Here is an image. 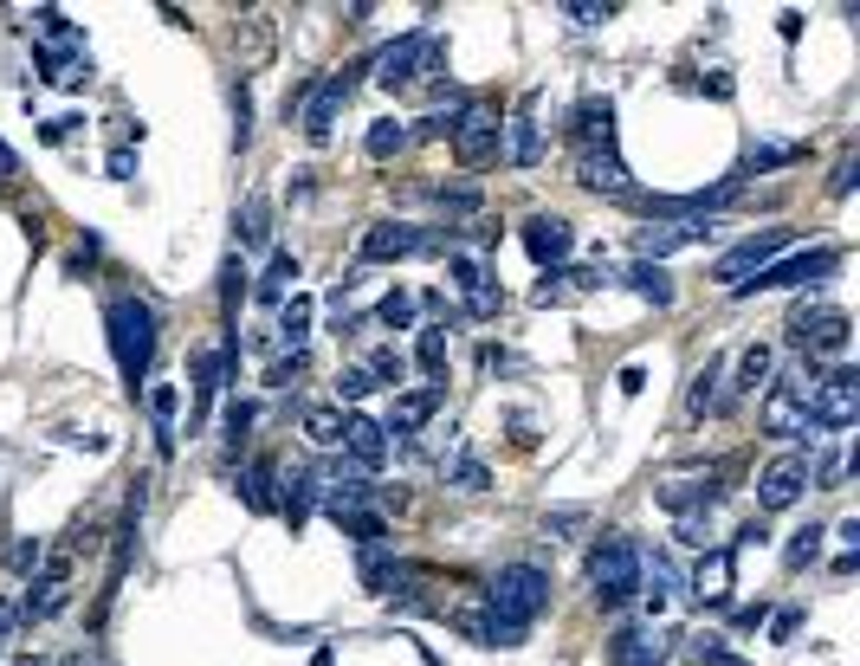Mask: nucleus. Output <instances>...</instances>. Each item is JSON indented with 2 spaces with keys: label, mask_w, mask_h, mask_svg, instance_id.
Returning <instances> with one entry per match:
<instances>
[{
  "label": "nucleus",
  "mask_w": 860,
  "mask_h": 666,
  "mask_svg": "<svg viewBox=\"0 0 860 666\" xmlns=\"http://www.w3.org/2000/svg\"><path fill=\"white\" fill-rule=\"evenodd\" d=\"M233 492H240L246 512H279V466H272V459H246Z\"/></svg>",
  "instance_id": "5701e85b"
},
{
  "label": "nucleus",
  "mask_w": 860,
  "mask_h": 666,
  "mask_svg": "<svg viewBox=\"0 0 860 666\" xmlns=\"http://www.w3.org/2000/svg\"><path fill=\"white\" fill-rule=\"evenodd\" d=\"M104 168H111L117 182H130V175H137V155H130V149H111V162H104Z\"/></svg>",
  "instance_id": "052dcab7"
},
{
  "label": "nucleus",
  "mask_w": 860,
  "mask_h": 666,
  "mask_svg": "<svg viewBox=\"0 0 860 666\" xmlns=\"http://www.w3.org/2000/svg\"><path fill=\"white\" fill-rule=\"evenodd\" d=\"M860 421V375L855 370H828L822 382H809V428H855Z\"/></svg>",
  "instance_id": "39448f33"
},
{
  "label": "nucleus",
  "mask_w": 860,
  "mask_h": 666,
  "mask_svg": "<svg viewBox=\"0 0 860 666\" xmlns=\"http://www.w3.org/2000/svg\"><path fill=\"white\" fill-rule=\"evenodd\" d=\"M757 421H764V434H777V441L809 434V375H783V382H770Z\"/></svg>",
  "instance_id": "1a4fd4ad"
},
{
  "label": "nucleus",
  "mask_w": 860,
  "mask_h": 666,
  "mask_svg": "<svg viewBox=\"0 0 860 666\" xmlns=\"http://www.w3.org/2000/svg\"><path fill=\"white\" fill-rule=\"evenodd\" d=\"M233 143H240V149L253 143V97H246V84L233 91Z\"/></svg>",
  "instance_id": "8fccbe9b"
},
{
  "label": "nucleus",
  "mask_w": 860,
  "mask_h": 666,
  "mask_svg": "<svg viewBox=\"0 0 860 666\" xmlns=\"http://www.w3.org/2000/svg\"><path fill=\"white\" fill-rule=\"evenodd\" d=\"M104 324H111V357H117V370L130 375V388H137L149 375V363H155V311H149L143 297H111Z\"/></svg>",
  "instance_id": "f257e3e1"
},
{
  "label": "nucleus",
  "mask_w": 860,
  "mask_h": 666,
  "mask_svg": "<svg viewBox=\"0 0 860 666\" xmlns=\"http://www.w3.org/2000/svg\"><path fill=\"white\" fill-rule=\"evenodd\" d=\"M460 634H466L473 647H524V628L499 621L486 601H479V608H460Z\"/></svg>",
  "instance_id": "4be33fe9"
},
{
  "label": "nucleus",
  "mask_w": 860,
  "mask_h": 666,
  "mask_svg": "<svg viewBox=\"0 0 860 666\" xmlns=\"http://www.w3.org/2000/svg\"><path fill=\"white\" fill-rule=\"evenodd\" d=\"M428 46H433L428 26H421V33H408V39H395V46H382V52H375V78H382L388 91L415 84V78H421V59H428Z\"/></svg>",
  "instance_id": "f3484780"
},
{
  "label": "nucleus",
  "mask_w": 860,
  "mask_h": 666,
  "mask_svg": "<svg viewBox=\"0 0 860 666\" xmlns=\"http://www.w3.org/2000/svg\"><path fill=\"white\" fill-rule=\"evenodd\" d=\"M724 370H731V363H724V357H712L706 370L693 375V388H686V414H712V408H724V388H718V382H724Z\"/></svg>",
  "instance_id": "c756f323"
},
{
  "label": "nucleus",
  "mask_w": 860,
  "mask_h": 666,
  "mask_svg": "<svg viewBox=\"0 0 860 666\" xmlns=\"http://www.w3.org/2000/svg\"><path fill=\"white\" fill-rule=\"evenodd\" d=\"M240 246H272V201L266 195H246V208H240Z\"/></svg>",
  "instance_id": "2f4dec72"
},
{
  "label": "nucleus",
  "mask_w": 860,
  "mask_h": 666,
  "mask_svg": "<svg viewBox=\"0 0 860 666\" xmlns=\"http://www.w3.org/2000/svg\"><path fill=\"white\" fill-rule=\"evenodd\" d=\"M453 155H460L466 168L492 162V155H499V117H492V110H466L460 130H453Z\"/></svg>",
  "instance_id": "6ab92c4d"
},
{
  "label": "nucleus",
  "mask_w": 860,
  "mask_h": 666,
  "mask_svg": "<svg viewBox=\"0 0 860 666\" xmlns=\"http://www.w3.org/2000/svg\"><path fill=\"white\" fill-rule=\"evenodd\" d=\"M433 253V233L415 221H375L362 233V259H421Z\"/></svg>",
  "instance_id": "ddd939ff"
},
{
  "label": "nucleus",
  "mask_w": 860,
  "mask_h": 666,
  "mask_svg": "<svg viewBox=\"0 0 860 666\" xmlns=\"http://www.w3.org/2000/svg\"><path fill=\"white\" fill-rule=\"evenodd\" d=\"M576 143L582 149H615V104L608 97H589V104H576Z\"/></svg>",
  "instance_id": "a878e982"
},
{
  "label": "nucleus",
  "mask_w": 860,
  "mask_h": 666,
  "mask_svg": "<svg viewBox=\"0 0 860 666\" xmlns=\"http://www.w3.org/2000/svg\"><path fill=\"white\" fill-rule=\"evenodd\" d=\"M39 66H46V78H53V84H66V91H72V84H84V78H91V52H84V46H39Z\"/></svg>",
  "instance_id": "c85d7f7f"
},
{
  "label": "nucleus",
  "mask_w": 860,
  "mask_h": 666,
  "mask_svg": "<svg viewBox=\"0 0 860 666\" xmlns=\"http://www.w3.org/2000/svg\"><path fill=\"white\" fill-rule=\"evenodd\" d=\"M72 601V557H46L33 570V589L20 595V621H53Z\"/></svg>",
  "instance_id": "9b49d317"
},
{
  "label": "nucleus",
  "mask_w": 860,
  "mask_h": 666,
  "mask_svg": "<svg viewBox=\"0 0 860 666\" xmlns=\"http://www.w3.org/2000/svg\"><path fill=\"white\" fill-rule=\"evenodd\" d=\"M693 84H699V91H712V97H731V91H737V84H731V72H712V78H693Z\"/></svg>",
  "instance_id": "680f3d73"
},
{
  "label": "nucleus",
  "mask_w": 860,
  "mask_h": 666,
  "mask_svg": "<svg viewBox=\"0 0 860 666\" xmlns=\"http://www.w3.org/2000/svg\"><path fill=\"white\" fill-rule=\"evenodd\" d=\"M13 628H20V608H13V601H0V641H7Z\"/></svg>",
  "instance_id": "338daca9"
},
{
  "label": "nucleus",
  "mask_w": 860,
  "mask_h": 666,
  "mask_svg": "<svg viewBox=\"0 0 860 666\" xmlns=\"http://www.w3.org/2000/svg\"><path fill=\"white\" fill-rule=\"evenodd\" d=\"M362 375H369L375 388H395V395H402V375H408V357L382 343V350H369V363H362Z\"/></svg>",
  "instance_id": "c9c22d12"
},
{
  "label": "nucleus",
  "mask_w": 860,
  "mask_h": 666,
  "mask_svg": "<svg viewBox=\"0 0 860 666\" xmlns=\"http://www.w3.org/2000/svg\"><path fill=\"white\" fill-rule=\"evenodd\" d=\"M589 524V512H576V505H563V512H544V537H563V530H582Z\"/></svg>",
  "instance_id": "5fc2aeb1"
},
{
  "label": "nucleus",
  "mask_w": 860,
  "mask_h": 666,
  "mask_svg": "<svg viewBox=\"0 0 860 666\" xmlns=\"http://www.w3.org/2000/svg\"><path fill=\"white\" fill-rule=\"evenodd\" d=\"M486 608H492L499 621H511V628L531 634V621L550 608V576H544L537 563H504L499 576L486 583Z\"/></svg>",
  "instance_id": "f03ea898"
},
{
  "label": "nucleus",
  "mask_w": 860,
  "mask_h": 666,
  "mask_svg": "<svg viewBox=\"0 0 860 666\" xmlns=\"http://www.w3.org/2000/svg\"><path fill=\"white\" fill-rule=\"evenodd\" d=\"M608 661L615 666H666V641H660V628H615Z\"/></svg>",
  "instance_id": "412c9836"
},
{
  "label": "nucleus",
  "mask_w": 860,
  "mask_h": 666,
  "mask_svg": "<svg viewBox=\"0 0 860 666\" xmlns=\"http://www.w3.org/2000/svg\"><path fill=\"white\" fill-rule=\"evenodd\" d=\"M563 297H570L563 272H544V279H537V292H531V304H563Z\"/></svg>",
  "instance_id": "13d9d810"
},
{
  "label": "nucleus",
  "mask_w": 860,
  "mask_h": 666,
  "mask_svg": "<svg viewBox=\"0 0 860 666\" xmlns=\"http://www.w3.org/2000/svg\"><path fill=\"white\" fill-rule=\"evenodd\" d=\"M304 441L311 446H344V414H337V408H311V414H304Z\"/></svg>",
  "instance_id": "a19ab883"
},
{
  "label": "nucleus",
  "mask_w": 860,
  "mask_h": 666,
  "mask_svg": "<svg viewBox=\"0 0 860 666\" xmlns=\"http://www.w3.org/2000/svg\"><path fill=\"white\" fill-rule=\"evenodd\" d=\"M175 414H182V388H175V382H155V388H149V421H155L162 446L175 434Z\"/></svg>",
  "instance_id": "72a5a7b5"
},
{
  "label": "nucleus",
  "mask_w": 860,
  "mask_h": 666,
  "mask_svg": "<svg viewBox=\"0 0 860 666\" xmlns=\"http://www.w3.org/2000/svg\"><path fill=\"white\" fill-rule=\"evenodd\" d=\"M718 499H724V486H718L712 472H686V479H666V486H660V505L679 512V518H706Z\"/></svg>",
  "instance_id": "a211bd4d"
},
{
  "label": "nucleus",
  "mask_w": 860,
  "mask_h": 666,
  "mask_svg": "<svg viewBox=\"0 0 860 666\" xmlns=\"http://www.w3.org/2000/svg\"><path fill=\"white\" fill-rule=\"evenodd\" d=\"M693 654H699L706 666H751V661H737V654H731V647H724L718 634H706V641H693Z\"/></svg>",
  "instance_id": "603ef678"
},
{
  "label": "nucleus",
  "mask_w": 860,
  "mask_h": 666,
  "mask_svg": "<svg viewBox=\"0 0 860 666\" xmlns=\"http://www.w3.org/2000/svg\"><path fill=\"white\" fill-rule=\"evenodd\" d=\"M718 221H660V226H641L635 233V253H641L647 266H660L666 253H679V246H699V239H712Z\"/></svg>",
  "instance_id": "2eb2a0df"
},
{
  "label": "nucleus",
  "mask_w": 860,
  "mask_h": 666,
  "mask_svg": "<svg viewBox=\"0 0 860 666\" xmlns=\"http://www.w3.org/2000/svg\"><path fill=\"white\" fill-rule=\"evenodd\" d=\"M589 589H595V601H628V595L641 589V544L628 530L595 537V550H589Z\"/></svg>",
  "instance_id": "7ed1b4c3"
},
{
  "label": "nucleus",
  "mask_w": 860,
  "mask_h": 666,
  "mask_svg": "<svg viewBox=\"0 0 860 666\" xmlns=\"http://www.w3.org/2000/svg\"><path fill=\"white\" fill-rule=\"evenodd\" d=\"M357 72L362 66H344V72L311 84V97H304V110H298V124H304L311 143H330V130H337V117H344V104H350V91H357Z\"/></svg>",
  "instance_id": "0eeeda50"
},
{
  "label": "nucleus",
  "mask_w": 860,
  "mask_h": 666,
  "mask_svg": "<svg viewBox=\"0 0 860 666\" xmlns=\"http://www.w3.org/2000/svg\"><path fill=\"white\" fill-rule=\"evenodd\" d=\"M693 595L699 601H731V550H706L699 557V570H693Z\"/></svg>",
  "instance_id": "cd10ccee"
},
{
  "label": "nucleus",
  "mask_w": 860,
  "mask_h": 666,
  "mask_svg": "<svg viewBox=\"0 0 860 666\" xmlns=\"http://www.w3.org/2000/svg\"><path fill=\"white\" fill-rule=\"evenodd\" d=\"M311 505H317V466H291V472H279V512L291 518V530L311 518Z\"/></svg>",
  "instance_id": "b1692460"
},
{
  "label": "nucleus",
  "mask_w": 860,
  "mask_h": 666,
  "mask_svg": "<svg viewBox=\"0 0 860 666\" xmlns=\"http://www.w3.org/2000/svg\"><path fill=\"white\" fill-rule=\"evenodd\" d=\"M440 466H446V479H453L460 492H486V486H492V472H486V466H479L473 453H446Z\"/></svg>",
  "instance_id": "ea45409f"
},
{
  "label": "nucleus",
  "mask_w": 860,
  "mask_h": 666,
  "mask_svg": "<svg viewBox=\"0 0 860 666\" xmlns=\"http://www.w3.org/2000/svg\"><path fill=\"white\" fill-rule=\"evenodd\" d=\"M246 428H253V401H226V408H220V434H226V446L246 441Z\"/></svg>",
  "instance_id": "49530a36"
},
{
  "label": "nucleus",
  "mask_w": 860,
  "mask_h": 666,
  "mask_svg": "<svg viewBox=\"0 0 860 666\" xmlns=\"http://www.w3.org/2000/svg\"><path fill=\"white\" fill-rule=\"evenodd\" d=\"M795 628H802V608H783V615H777V621H770V641H789V634H795Z\"/></svg>",
  "instance_id": "bf43d9fd"
},
{
  "label": "nucleus",
  "mask_w": 860,
  "mask_h": 666,
  "mask_svg": "<svg viewBox=\"0 0 860 666\" xmlns=\"http://www.w3.org/2000/svg\"><path fill=\"white\" fill-rule=\"evenodd\" d=\"M446 272H453V285H460V292H479V285H492V279H486V266H479L473 253H446Z\"/></svg>",
  "instance_id": "c03bdc74"
},
{
  "label": "nucleus",
  "mask_w": 860,
  "mask_h": 666,
  "mask_svg": "<svg viewBox=\"0 0 860 666\" xmlns=\"http://www.w3.org/2000/svg\"><path fill=\"white\" fill-rule=\"evenodd\" d=\"M240 292H246V266H240V253H233V259H226V272H220V304L233 311V304H240Z\"/></svg>",
  "instance_id": "3c124183"
},
{
  "label": "nucleus",
  "mask_w": 860,
  "mask_h": 666,
  "mask_svg": "<svg viewBox=\"0 0 860 666\" xmlns=\"http://www.w3.org/2000/svg\"><path fill=\"white\" fill-rule=\"evenodd\" d=\"M647 388V370L641 363H628V370H621V395H641Z\"/></svg>",
  "instance_id": "69168bd1"
},
{
  "label": "nucleus",
  "mask_w": 860,
  "mask_h": 666,
  "mask_svg": "<svg viewBox=\"0 0 860 666\" xmlns=\"http://www.w3.org/2000/svg\"><path fill=\"white\" fill-rule=\"evenodd\" d=\"M362 149H369V162H388V155H402V149H408V124H395V117H382V124H369V137H362Z\"/></svg>",
  "instance_id": "f704fd0d"
},
{
  "label": "nucleus",
  "mask_w": 860,
  "mask_h": 666,
  "mask_svg": "<svg viewBox=\"0 0 860 666\" xmlns=\"http://www.w3.org/2000/svg\"><path fill=\"white\" fill-rule=\"evenodd\" d=\"M518 239H524V253H531L537 266H550V272L576 253V226L563 221V214H531V221L518 226Z\"/></svg>",
  "instance_id": "4468645a"
},
{
  "label": "nucleus",
  "mask_w": 860,
  "mask_h": 666,
  "mask_svg": "<svg viewBox=\"0 0 860 666\" xmlns=\"http://www.w3.org/2000/svg\"><path fill=\"white\" fill-rule=\"evenodd\" d=\"M337 530H344V537H357L362 550H382V544H388V524H382V512H344V518H337Z\"/></svg>",
  "instance_id": "4c0bfd02"
},
{
  "label": "nucleus",
  "mask_w": 860,
  "mask_h": 666,
  "mask_svg": "<svg viewBox=\"0 0 860 666\" xmlns=\"http://www.w3.org/2000/svg\"><path fill=\"white\" fill-rule=\"evenodd\" d=\"M291 279H298V259H291L286 246H279V253L266 259V279H259V297H266V304H286Z\"/></svg>",
  "instance_id": "e433bc0d"
},
{
  "label": "nucleus",
  "mask_w": 860,
  "mask_h": 666,
  "mask_svg": "<svg viewBox=\"0 0 860 666\" xmlns=\"http://www.w3.org/2000/svg\"><path fill=\"white\" fill-rule=\"evenodd\" d=\"M415 363H421L433 382H446V330H421V337H415Z\"/></svg>",
  "instance_id": "79ce46f5"
},
{
  "label": "nucleus",
  "mask_w": 860,
  "mask_h": 666,
  "mask_svg": "<svg viewBox=\"0 0 860 666\" xmlns=\"http://www.w3.org/2000/svg\"><path fill=\"white\" fill-rule=\"evenodd\" d=\"M311 297H286V311H279V343H291V350H304V337H311Z\"/></svg>",
  "instance_id": "58836bf2"
},
{
  "label": "nucleus",
  "mask_w": 860,
  "mask_h": 666,
  "mask_svg": "<svg viewBox=\"0 0 860 666\" xmlns=\"http://www.w3.org/2000/svg\"><path fill=\"white\" fill-rule=\"evenodd\" d=\"M835 266H841V253H835V246H815V253H789V259H777V266H764L757 279H737V285H731V297L783 292V285H815V279H828Z\"/></svg>",
  "instance_id": "423d86ee"
},
{
  "label": "nucleus",
  "mask_w": 860,
  "mask_h": 666,
  "mask_svg": "<svg viewBox=\"0 0 860 666\" xmlns=\"http://www.w3.org/2000/svg\"><path fill=\"white\" fill-rule=\"evenodd\" d=\"M499 304H504L499 285H479V292H466V311H473V317H499Z\"/></svg>",
  "instance_id": "6e6d98bb"
},
{
  "label": "nucleus",
  "mask_w": 860,
  "mask_h": 666,
  "mask_svg": "<svg viewBox=\"0 0 860 666\" xmlns=\"http://www.w3.org/2000/svg\"><path fill=\"white\" fill-rule=\"evenodd\" d=\"M628 292L635 297H647V304H660V311H666V304H673V279H666V266H635V272H628Z\"/></svg>",
  "instance_id": "473e14b6"
},
{
  "label": "nucleus",
  "mask_w": 860,
  "mask_h": 666,
  "mask_svg": "<svg viewBox=\"0 0 860 666\" xmlns=\"http://www.w3.org/2000/svg\"><path fill=\"white\" fill-rule=\"evenodd\" d=\"M440 401H446V382H428V388H402V395H395V408H388V421H382V434H388V453L415 446V428H428Z\"/></svg>",
  "instance_id": "9d476101"
},
{
  "label": "nucleus",
  "mask_w": 860,
  "mask_h": 666,
  "mask_svg": "<svg viewBox=\"0 0 860 666\" xmlns=\"http://www.w3.org/2000/svg\"><path fill=\"white\" fill-rule=\"evenodd\" d=\"M789 343L809 350V357H848L855 324H848L841 304H795V311H789Z\"/></svg>",
  "instance_id": "20e7f679"
},
{
  "label": "nucleus",
  "mask_w": 860,
  "mask_h": 666,
  "mask_svg": "<svg viewBox=\"0 0 860 666\" xmlns=\"http://www.w3.org/2000/svg\"><path fill=\"white\" fill-rule=\"evenodd\" d=\"M291 375H304V350H291V357H279V363L266 370V382H272V388H291Z\"/></svg>",
  "instance_id": "4d7b16f0"
},
{
  "label": "nucleus",
  "mask_w": 860,
  "mask_h": 666,
  "mask_svg": "<svg viewBox=\"0 0 860 666\" xmlns=\"http://www.w3.org/2000/svg\"><path fill=\"white\" fill-rule=\"evenodd\" d=\"M835 195H855V155H841V168H835Z\"/></svg>",
  "instance_id": "0e129e2a"
},
{
  "label": "nucleus",
  "mask_w": 860,
  "mask_h": 666,
  "mask_svg": "<svg viewBox=\"0 0 860 666\" xmlns=\"http://www.w3.org/2000/svg\"><path fill=\"white\" fill-rule=\"evenodd\" d=\"M795 162H809V143H751L744 162H737V182L744 175H777V168H795Z\"/></svg>",
  "instance_id": "bb28decb"
},
{
  "label": "nucleus",
  "mask_w": 860,
  "mask_h": 666,
  "mask_svg": "<svg viewBox=\"0 0 860 666\" xmlns=\"http://www.w3.org/2000/svg\"><path fill=\"white\" fill-rule=\"evenodd\" d=\"M576 182H582L589 195H608V201H628V195H635V182H628V162H621L615 149H582V162H576Z\"/></svg>",
  "instance_id": "dca6fc26"
},
{
  "label": "nucleus",
  "mask_w": 860,
  "mask_h": 666,
  "mask_svg": "<svg viewBox=\"0 0 860 666\" xmlns=\"http://www.w3.org/2000/svg\"><path fill=\"white\" fill-rule=\"evenodd\" d=\"M344 459H350L357 472H375V466L388 459V434H382V421L350 414V421H344Z\"/></svg>",
  "instance_id": "aec40b11"
},
{
  "label": "nucleus",
  "mask_w": 860,
  "mask_h": 666,
  "mask_svg": "<svg viewBox=\"0 0 860 666\" xmlns=\"http://www.w3.org/2000/svg\"><path fill=\"white\" fill-rule=\"evenodd\" d=\"M46 563V550H39V537H20V544H7V570L13 576H33Z\"/></svg>",
  "instance_id": "a18cd8bd"
},
{
  "label": "nucleus",
  "mask_w": 860,
  "mask_h": 666,
  "mask_svg": "<svg viewBox=\"0 0 860 666\" xmlns=\"http://www.w3.org/2000/svg\"><path fill=\"white\" fill-rule=\"evenodd\" d=\"M557 13H563V20H576V26H602V20H615V7H582V0H563Z\"/></svg>",
  "instance_id": "864d4df0"
},
{
  "label": "nucleus",
  "mask_w": 860,
  "mask_h": 666,
  "mask_svg": "<svg viewBox=\"0 0 860 666\" xmlns=\"http://www.w3.org/2000/svg\"><path fill=\"white\" fill-rule=\"evenodd\" d=\"M499 149L511 168H537L544 162V130L531 117H511V124H499Z\"/></svg>",
  "instance_id": "393cba45"
},
{
  "label": "nucleus",
  "mask_w": 860,
  "mask_h": 666,
  "mask_svg": "<svg viewBox=\"0 0 860 666\" xmlns=\"http://www.w3.org/2000/svg\"><path fill=\"white\" fill-rule=\"evenodd\" d=\"M78 130V117H53V124H46V130H39V137H46V143H66V137H72Z\"/></svg>",
  "instance_id": "e2e57ef3"
},
{
  "label": "nucleus",
  "mask_w": 860,
  "mask_h": 666,
  "mask_svg": "<svg viewBox=\"0 0 860 666\" xmlns=\"http://www.w3.org/2000/svg\"><path fill=\"white\" fill-rule=\"evenodd\" d=\"M789 239H795V226H757V233H744L731 253H718V259H712V279H718V285H737L744 272H764Z\"/></svg>",
  "instance_id": "6e6552de"
},
{
  "label": "nucleus",
  "mask_w": 860,
  "mask_h": 666,
  "mask_svg": "<svg viewBox=\"0 0 860 666\" xmlns=\"http://www.w3.org/2000/svg\"><path fill=\"white\" fill-rule=\"evenodd\" d=\"M13 168H20V155H13V149L0 143V182H7V175H13Z\"/></svg>",
  "instance_id": "774afa93"
},
{
  "label": "nucleus",
  "mask_w": 860,
  "mask_h": 666,
  "mask_svg": "<svg viewBox=\"0 0 860 666\" xmlns=\"http://www.w3.org/2000/svg\"><path fill=\"white\" fill-rule=\"evenodd\" d=\"M809 486V453H777L764 472H757V505L764 512H789Z\"/></svg>",
  "instance_id": "f8f14e48"
},
{
  "label": "nucleus",
  "mask_w": 860,
  "mask_h": 666,
  "mask_svg": "<svg viewBox=\"0 0 860 666\" xmlns=\"http://www.w3.org/2000/svg\"><path fill=\"white\" fill-rule=\"evenodd\" d=\"M375 317H382L388 330H408V324H415V297H408V292H388L382 304H375Z\"/></svg>",
  "instance_id": "de8ad7c7"
},
{
  "label": "nucleus",
  "mask_w": 860,
  "mask_h": 666,
  "mask_svg": "<svg viewBox=\"0 0 860 666\" xmlns=\"http://www.w3.org/2000/svg\"><path fill=\"white\" fill-rule=\"evenodd\" d=\"M362 395H375V382L362 375V363H350V370H337V401H362Z\"/></svg>",
  "instance_id": "09e8293b"
},
{
  "label": "nucleus",
  "mask_w": 860,
  "mask_h": 666,
  "mask_svg": "<svg viewBox=\"0 0 860 666\" xmlns=\"http://www.w3.org/2000/svg\"><path fill=\"white\" fill-rule=\"evenodd\" d=\"M822 537H828V530H822V524H802V530H795V537H789L783 563H789V570H802V563H815V557H822Z\"/></svg>",
  "instance_id": "37998d69"
},
{
  "label": "nucleus",
  "mask_w": 860,
  "mask_h": 666,
  "mask_svg": "<svg viewBox=\"0 0 860 666\" xmlns=\"http://www.w3.org/2000/svg\"><path fill=\"white\" fill-rule=\"evenodd\" d=\"M770 343H751L744 357H737V382H731V395H757V388H770Z\"/></svg>",
  "instance_id": "7c9ffc66"
}]
</instances>
